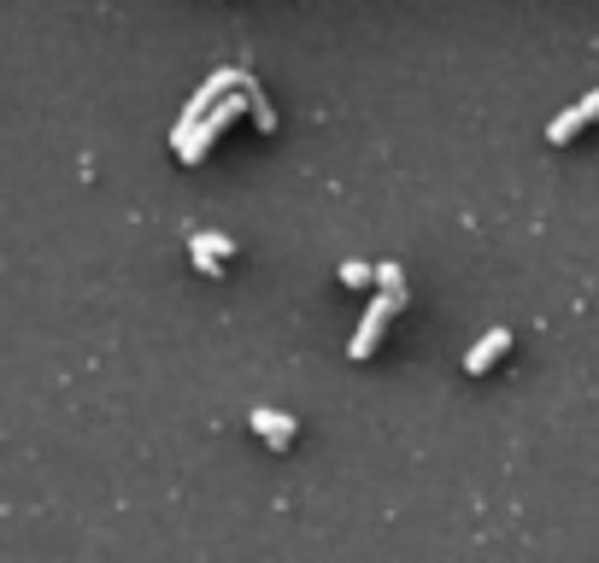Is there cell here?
<instances>
[{"mask_svg":"<svg viewBox=\"0 0 599 563\" xmlns=\"http://www.w3.org/2000/svg\"><path fill=\"white\" fill-rule=\"evenodd\" d=\"M241 112H247V94H241V82H236V89L218 94V107H206L194 123H177V130H171V153H177L182 164H200L206 153H212V141L230 130Z\"/></svg>","mask_w":599,"mask_h":563,"instance_id":"1","label":"cell"},{"mask_svg":"<svg viewBox=\"0 0 599 563\" xmlns=\"http://www.w3.org/2000/svg\"><path fill=\"white\" fill-rule=\"evenodd\" d=\"M406 305V288H377V300H370V311H365V323H359V335H353V359L365 364L370 352H377V341L388 335V323H395V311Z\"/></svg>","mask_w":599,"mask_h":563,"instance_id":"2","label":"cell"},{"mask_svg":"<svg viewBox=\"0 0 599 563\" xmlns=\"http://www.w3.org/2000/svg\"><path fill=\"white\" fill-rule=\"evenodd\" d=\"M588 123H599V89L582 94L576 107H565L559 118H552V123H547V141H552V148H565V141H576V135L588 130Z\"/></svg>","mask_w":599,"mask_h":563,"instance_id":"3","label":"cell"},{"mask_svg":"<svg viewBox=\"0 0 599 563\" xmlns=\"http://www.w3.org/2000/svg\"><path fill=\"white\" fill-rule=\"evenodd\" d=\"M189 259L194 270H206V277H218L223 259H236V235H218V229H200V235H189Z\"/></svg>","mask_w":599,"mask_h":563,"instance_id":"4","label":"cell"},{"mask_svg":"<svg viewBox=\"0 0 599 563\" xmlns=\"http://www.w3.org/2000/svg\"><path fill=\"white\" fill-rule=\"evenodd\" d=\"M236 77H241V71H212V77H206L200 89L189 94V107H182V118H177V123H194L206 107H218V94H230V89H236Z\"/></svg>","mask_w":599,"mask_h":563,"instance_id":"5","label":"cell"},{"mask_svg":"<svg viewBox=\"0 0 599 563\" xmlns=\"http://www.w3.org/2000/svg\"><path fill=\"white\" fill-rule=\"evenodd\" d=\"M247 423H253V434H259V441L264 446H288V441H294V416H288V411H271V405H259L253 416H247Z\"/></svg>","mask_w":599,"mask_h":563,"instance_id":"6","label":"cell"},{"mask_svg":"<svg viewBox=\"0 0 599 563\" xmlns=\"http://www.w3.org/2000/svg\"><path fill=\"white\" fill-rule=\"evenodd\" d=\"M506 352H511V329H488V335L465 352V370L482 375V370H493V359H506Z\"/></svg>","mask_w":599,"mask_h":563,"instance_id":"7","label":"cell"},{"mask_svg":"<svg viewBox=\"0 0 599 563\" xmlns=\"http://www.w3.org/2000/svg\"><path fill=\"white\" fill-rule=\"evenodd\" d=\"M236 82H241V94H247V112H253V123H259L264 135H271V130H277V107H271V94H264V89H259V82L247 77V71H241Z\"/></svg>","mask_w":599,"mask_h":563,"instance_id":"8","label":"cell"},{"mask_svg":"<svg viewBox=\"0 0 599 563\" xmlns=\"http://www.w3.org/2000/svg\"><path fill=\"white\" fill-rule=\"evenodd\" d=\"M341 282H347V288H377V264L347 259V264H341Z\"/></svg>","mask_w":599,"mask_h":563,"instance_id":"9","label":"cell"},{"mask_svg":"<svg viewBox=\"0 0 599 563\" xmlns=\"http://www.w3.org/2000/svg\"><path fill=\"white\" fill-rule=\"evenodd\" d=\"M377 288H406V270L400 264H377Z\"/></svg>","mask_w":599,"mask_h":563,"instance_id":"10","label":"cell"}]
</instances>
